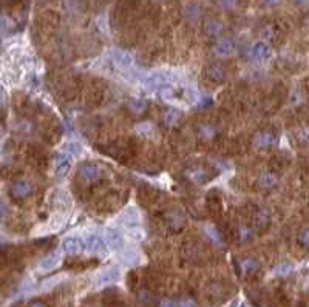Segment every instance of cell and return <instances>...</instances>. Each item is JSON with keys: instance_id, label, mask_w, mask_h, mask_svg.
<instances>
[{"instance_id": "836d02e7", "label": "cell", "mask_w": 309, "mask_h": 307, "mask_svg": "<svg viewBox=\"0 0 309 307\" xmlns=\"http://www.w3.org/2000/svg\"><path fill=\"white\" fill-rule=\"evenodd\" d=\"M30 307H48L44 301H31Z\"/></svg>"}, {"instance_id": "44dd1931", "label": "cell", "mask_w": 309, "mask_h": 307, "mask_svg": "<svg viewBox=\"0 0 309 307\" xmlns=\"http://www.w3.org/2000/svg\"><path fill=\"white\" fill-rule=\"evenodd\" d=\"M217 132H215V128L209 125V124H201L198 127V136L201 137L202 141H212L215 137Z\"/></svg>"}, {"instance_id": "484cf974", "label": "cell", "mask_w": 309, "mask_h": 307, "mask_svg": "<svg viewBox=\"0 0 309 307\" xmlns=\"http://www.w3.org/2000/svg\"><path fill=\"white\" fill-rule=\"evenodd\" d=\"M64 150L65 152H68L71 154H76V156H81L82 152H84V148L81 144H77V142H68V144H65L64 145Z\"/></svg>"}, {"instance_id": "5bb4252c", "label": "cell", "mask_w": 309, "mask_h": 307, "mask_svg": "<svg viewBox=\"0 0 309 307\" xmlns=\"http://www.w3.org/2000/svg\"><path fill=\"white\" fill-rule=\"evenodd\" d=\"M186 176L189 177L192 182L199 184V185L207 182V179H209V175H207V172L202 167H192V168H189V170L186 172Z\"/></svg>"}, {"instance_id": "2e32d148", "label": "cell", "mask_w": 309, "mask_h": 307, "mask_svg": "<svg viewBox=\"0 0 309 307\" xmlns=\"http://www.w3.org/2000/svg\"><path fill=\"white\" fill-rule=\"evenodd\" d=\"M214 53L220 57H227L234 53V44L227 39H223V41H220L215 46H214Z\"/></svg>"}, {"instance_id": "f1b7e54d", "label": "cell", "mask_w": 309, "mask_h": 307, "mask_svg": "<svg viewBox=\"0 0 309 307\" xmlns=\"http://www.w3.org/2000/svg\"><path fill=\"white\" fill-rule=\"evenodd\" d=\"M292 270V265L291 264H280L277 269H275V273L277 275H289Z\"/></svg>"}, {"instance_id": "4316f807", "label": "cell", "mask_w": 309, "mask_h": 307, "mask_svg": "<svg viewBox=\"0 0 309 307\" xmlns=\"http://www.w3.org/2000/svg\"><path fill=\"white\" fill-rule=\"evenodd\" d=\"M221 29H223V26H221V23H218V22L207 23V26H206V31L209 36H218L221 33Z\"/></svg>"}, {"instance_id": "9c48e42d", "label": "cell", "mask_w": 309, "mask_h": 307, "mask_svg": "<svg viewBox=\"0 0 309 307\" xmlns=\"http://www.w3.org/2000/svg\"><path fill=\"white\" fill-rule=\"evenodd\" d=\"M206 76H207L209 81H212L214 84H223L226 81V70L221 65L214 64V65L207 66Z\"/></svg>"}, {"instance_id": "5b68a950", "label": "cell", "mask_w": 309, "mask_h": 307, "mask_svg": "<svg viewBox=\"0 0 309 307\" xmlns=\"http://www.w3.org/2000/svg\"><path fill=\"white\" fill-rule=\"evenodd\" d=\"M71 170V157L65 153H61L54 159V173L57 177H64Z\"/></svg>"}, {"instance_id": "277c9868", "label": "cell", "mask_w": 309, "mask_h": 307, "mask_svg": "<svg viewBox=\"0 0 309 307\" xmlns=\"http://www.w3.org/2000/svg\"><path fill=\"white\" fill-rule=\"evenodd\" d=\"M144 88L147 90H161L162 87L169 85V77L164 73H153L144 79Z\"/></svg>"}, {"instance_id": "603a6c76", "label": "cell", "mask_w": 309, "mask_h": 307, "mask_svg": "<svg viewBox=\"0 0 309 307\" xmlns=\"http://www.w3.org/2000/svg\"><path fill=\"white\" fill-rule=\"evenodd\" d=\"M278 184V179L277 176H274L272 173H265L262 177H260V185L263 187V189H274V187H277Z\"/></svg>"}, {"instance_id": "9a60e30c", "label": "cell", "mask_w": 309, "mask_h": 307, "mask_svg": "<svg viewBox=\"0 0 309 307\" xmlns=\"http://www.w3.org/2000/svg\"><path fill=\"white\" fill-rule=\"evenodd\" d=\"M119 280V269L118 267H109L99 273L98 276V284L104 285V284H113L114 281Z\"/></svg>"}, {"instance_id": "8992f818", "label": "cell", "mask_w": 309, "mask_h": 307, "mask_svg": "<svg viewBox=\"0 0 309 307\" xmlns=\"http://www.w3.org/2000/svg\"><path fill=\"white\" fill-rule=\"evenodd\" d=\"M105 244H107L111 250H122L124 249V238L119 230L116 229H107L105 230Z\"/></svg>"}, {"instance_id": "cb8c5ba5", "label": "cell", "mask_w": 309, "mask_h": 307, "mask_svg": "<svg viewBox=\"0 0 309 307\" xmlns=\"http://www.w3.org/2000/svg\"><path fill=\"white\" fill-rule=\"evenodd\" d=\"M138 133L142 136V137H147V139H150V137H154V136H158V132H156V128H154L152 124L146 122V124H141L138 127Z\"/></svg>"}, {"instance_id": "ffe728a7", "label": "cell", "mask_w": 309, "mask_h": 307, "mask_svg": "<svg viewBox=\"0 0 309 307\" xmlns=\"http://www.w3.org/2000/svg\"><path fill=\"white\" fill-rule=\"evenodd\" d=\"M149 108L147 101H144V99H130L129 101V110L133 114H142L146 113Z\"/></svg>"}, {"instance_id": "ba28073f", "label": "cell", "mask_w": 309, "mask_h": 307, "mask_svg": "<svg viewBox=\"0 0 309 307\" xmlns=\"http://www.w3.org/2000/svg\"><path fill=\"white\" fill-rule=\"evenodd\" d=\"M61 261H62V253H59V252L50 253L41 261V264H39V270L41 272H51L61 264Z\"/></svg>"}, {"instance_id": "7c38bea8", "label": "cell", "mask_w": 309, "mask_h": 307, "mask_svg": "<svg viewBox=\"0 0 309 307\" xmlns=\"http://www.w3.org/2000/svg\"><path fill=\"white\" fill-rule=\"evenodd\" d=\"M255 147L258 150H267V148H272L275 144V136L269 132H262L260 134H257L255 141H254Z\"/></svg>"}, {"instance_id": "30bf717a", "label": "cell", "mask_w": 309, "mask_h": 307, "mask_svg": "<svg viewBox=\"0 0 309 307\" xmlns=\"http://www.w3.org/2000/svg\"><path fill=\"white\" fill-rule=\"evenodd\" d=\"M62 250L70 255L81 253V252H84V241L76 236L66 238V240H64V242H62Z\"/></svg>"}, {"instance_id": "7a4b0ae2", "label": "cell", "mask_w": 309, "mask_h": 307, "mask_svg": "<svg viewBox=\"0 0 309 307\" xmlns=\"http://www.w3.org/2000/svg\"><path fill=\"white\" fill-rule=\"evenodd\" d=\"M79 176H81V179L85 184H93V182L101 179L102 172H101V168L98 165L87 162V164H82L79 167Z\"/></svg>"}, {"instance_id": "7402d4cb", "label": "cell", "mask_w": 309, "mask_h": 307, "mask_svg": "<svg viewBox=\"0 0 309 307\" xmlns=\"http://www.w3.org/2000/svg\"><path fill=\"white\" fill-rule=\"evenodd\" d=\"M252 54L257 59H260V61H265V59H267L270 56V48L266 44H263V42H258L252 48Z\"/></svg>"}, {"instance_id": "e0dca14e", "label": "cell", "mask_w": 309, "mask_h": 307, "mask_svg": "<svg viewBox=\"0 0 309 307\" xmlns=\"http://www.w3.org/2000/svg\"><path fill=\"white\" fill-rule=\"evenodd\" d=\"M240 269H241V273H243L244 276H254L260 270V264L255 260L249 258V260H244L240 264Z\"/></svg>"}, {"instance_id": "3957f363", "label": "cell", "mask_w": 309, "mask_h": 307, "mask_svg": "<svg viewBox=\"0 0 309 307\" xmlns=\"http://www.w3.org/2000/svg\"><path fill=\"white\" fill-rule=\"evenodd\" d=\"M33 192H34V189H33L31 182H28L25 179L16 181L11 187V196L17 201H23L26 197H30L33 195Z\"/></svg>"}, {"instance_id": "ac0fdd59", "label": "cell", "mask_w": 309, "mask_h": 307, "mask_svg": "<svg viewBox=\"0 0 309 307\" xmlns=\"http://www.w3.org/2000/svg\"><path fill=\"white\" fill-rule=\"evenodd\" d=\"M182 119V113L177 108H170L167 110V113L164 114V122H166L167 127H177Z\"/></svg>"}, {"instance_id": "1f68e13d", "label": "cell", "mask_w": 309, "mask_h": 307, "mask_svg": "<svg viewBox=\"0 0 309 307\" xmlns=\"http://www.w3.org/2000/svg\"><path fill=\"white\" fill-rule=\"evenodd\" d=\"M206 232L210 235V238H212V240H214V241H217V242H221V236H220V233L217 232V229H215V227H207V229H206Z\"/></svg>"}, {"instance_id": "4dcf8cb0", "label": "cell", "mask_w": 309, "mask_h": 307, "mask_svg": "<svg viewBox=\"0 0 309 307\" xmlns=\"http://www.w3.org/2000/svg\"><path fill=\"white\" fill-rule=\"evenodd\" d=\"M298 242H300L305 249L309 245V232H308V229H305L303 232H302V235L298 236Z\"/></svg>"}, {"instance_id": "6da1fadb", "label": "cell", "mask_w": 309, "mask_h": 307, "mask_svg": "<svg viewBox=\"0 0 309 307\" xmlns=\"http://www.w3.org/2000/svg\"><path fill=\"white\" fill-rule=\"evenodd\" d=\"M84 250L88 252V253H93V255L105 256V255H107V244H105V241L102 240L101 236L91 235V236H88L85 240V242H84Z\"/></svg>"}, {"instance_id": "f546056e", "label": "cell", "mask_w": 309, "mask_h": 307, "mask_svg": "<svg viewBox=\"0 0 309 307\" xmlns=\"http://www.w3.org/2000/svg\"><path fill=\"white\" fill-rule=\"evenodd\" d=\"M240 240L246 242V241H250L252 240V230L247 229V227H244V229H241L240 230Z\"/></svg>"}, {"instance_id": "8fae6325", "label": "cell", "mask_w": 309, "mask_h": 307, "mask_svg": "<svg viewBox=\"0 0 309 307\" xmlns=\"http://www.w3.org/2000/svg\"><path fill=\"white\" fill-rule=\"evenodd\" d=\"M166 222H167V225L170 227V229L179 230V229H182V227L186 225L187 218H186L184 213H181V212H170L166 216Z\"/></svg>"}, {"instance_id": "52a82bcc", "label": "cell", "mask_w": 309, "mask_h": 307, "mask_svg": "<svg viewBox=\"0 0 309 307\" xmlns=\"http://www.w3.org/2000/svg\"><path fill=\"white\" fill-rule=\"evenodd\" d=\"M121 222L127 230H134L138 229L141 224V216L136 210L129 209L121 215Z\"/></svg>"}, {"instance_id": "4fadbf2b", "label": "cell", "mask_w": 309, "mask_h": 307, "mask_svg": "<svg viewBox=\"0 0 309 307\" xmlns=\"http://www.w3.org/2000/svg\"><path fill=\"white\" fill-rule=\"evenodd\" d=\"M113 61L119 68H122V70H129V68L133 65V57L127 51H122V49H114Z\"/></svg>"}, {"instance_id": "d6a6232c", "label": "cell", "mask_w": 309, "mask_h": 307, "mask_svg": "<svg viewBox=\"0 0 309 307\" xmlns=\"http://www.w3.org/2000/svg\"><path fill=\"white\" fill-rule=\"evenodd\" d=\"M6 216H8V207L3 202H0V221L6 219Z\"/></svg>"}, {"instance_id": "d6986e66", "label": "cell", "mask_w": 309, "mask_h": 307, "mask_svg": "<svg viewBox=\"0 0 309 307\" xmlns=\"http://www.w3.org/2000/svg\"><path fill=\"white\" fill-rule=\"evenodd\" d=\"M161 307H197V301L192 298L181 300H166L161 303Z\"/></svg>"}, {"instance_id": "83f0119b", "label": "cell", "mask_w": 309, "mask_h": 307, "mask_svg": "<svg viewBox=\"0 0 309 307\" xmlns=\"http://www.w3.org/2000/svg\"><path fill=\"white\" fill-rule=\"evenodd\" d=\"M124 263H127V264H138L139 263V256L132 252V250H125L124 252Z\"/></svg>"}, {"instance_id": "d4e9b609", "label": "cell", "mask_w": 309, "mask_h": 307, "mask_svg": "<svg viewBox=\"0 0 309 307\" xmlns=\"http://www.w3.org/2000/svg\"><path fill=\"white\" fill-rule=\"evenodd\" d=\"M257 227H267L270 224V215L266 210H260L255 216Z\"/></svg>"}]
</instances>
